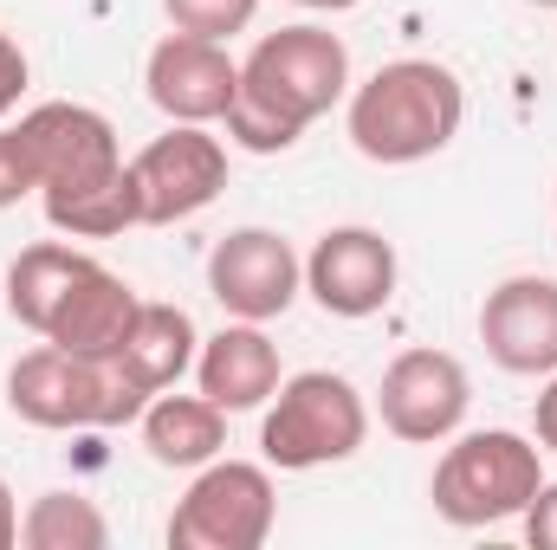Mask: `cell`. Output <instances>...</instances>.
Masks as SVG:
<instances>
[{
    "label": "cell",
    "mask_w": 557,
    "mask_h": 550,
    "mask_svg": "<svg viewBox=\"0 0 557 550\" xmlns=\"http://www.w3.org/2000/svg\"><path fill=\"white\" fill-rule=\"evenodd\" d=\"M467 91L441 59H389L350 91V142L383 168H409L460 137Z\"/></svg>",
    "instance_id": "2"
},
{
    "label": "cell",
    "mask_w": 557,
    "mask_h": 550,
    "mask_svg": "<svg viewBox=\"0 0 557 550\" xmlns=\"http://www.w3.org/2000/svg\"><path fill=\"white\" fill-rule=\"evenodd\" d=\"M480 343L506 376H552L557 370V278L519 273L499 278L480 304Z\"/></svg>",
    "instance_id": "13"
},
{
    "label": "cell",
    "mask_w": 557,
    "mask_h": 550,
    "mask_svg": "<svg viewBox=\"0 0 557 550\" xmlns=\"http://www.w3.org/2000/svg\"><path fill=\"white\" fill-rule=\"evenodd\" d=\"M292 7H311V13H344V7H357V0H292Z\"/></svg>",
    "instance_id": "27"
},
{
    "label": "cell",
    "mask_w": 557,
    "mask_h": 550,
    "mask_svg": "<svg viewBox=\"0 0 557 550\" xmlns=\"http://www.w3.org/2000/svg\"><path fill=\"white\" fill-rule=\"evenodd\" d=\"M20 545V505H13V486L0 479V550Z\"/></svg>",
    "instance_id": "26"
},
{
    "label": "cell",
    "mask_w": 557,
    "mask_h": 550,
    "mask_svg": "<svg viewBox=\"0 0 557 550\" xmlns=\"http://www.w3.org/2000/svg\"><path fill=\"white\" fill-rule=\"evenodd\" d=\"M143 91L169 124H221L240 91V59L227 52V39L169 33L143 65Z\"/></svg>",
    "instance_id": "11"
},
{
    "label": "cell",
    "mask_w": 557,
    "mask_h": 550,
    "mask_svg": "<svg viewBox=\"0 0 557 550\" xmlns=\"http://www.w3.org/2000/svg\"><path fill=\"white\" fill-rule=\"evenodd\" d=\"M208 291H214V304L227 317L273 324V317L292 311V298L305 291V260L292 253V240L273 234V227H234L208 253Z\"/></svg>",
    "instance_id": "9"
},
{
    "label": "cell",
    "mask_w": 557,
    "mask_h": 550,
    "mask_svg": "<svg viewBox=\"0 0 557 550\" xmlns=\"http://www.w3.org/2000/svg\"><path fill=\"white\" fill-rule=\"evenodd\" d=\"M26 195H39V182H33V162H26L20 124H0V208H20Z\"/></svg>",
    "instance_id": "22"
},
{
    "label": "cell",
    "mask_w": 557,
    "mask_h": 550,
    "mask_svg": "<svg viewBox=\"0 0 557 550\" xmlns=\"http://www.w3.org/2000/svg\"><path fill=\"white\" fill-rule=\"evenodd\" d=\"M195 383H201V396H208L214 409H227V414L267 409L278 396V383H285V376H278V343L260 324L234 317L227 330L201 337V350H195Z\"/></svg>",
    "instance_id": "14"
},
{
    "label": "cell",
    "mask_w": 557,
    "mask_h": 550,
    "mask_svg": "<svg viewBox=\"0 0 557 550\" xmlns=\"http://www.w3.org/2000/svg\"><path fill=\"white\" fill-rule=\"evenodd\" d=\"M7 409L26 427H124V421H143L149 389L111 350L72 357L59 343H39L7 370Z\"/></svg>",
    "instance_id": "3"
},
{
    "label": "cell",
    "mask_w": 557,
    "mask_h": 550,
    "mask_svg": "<svg viewBox=\"0 0 557 550\" xmlns=\"http://www.w3.org/2000/svg\"><path fill=\"white\" fill-rule=\"evenodd\" d=\"M525 7H557V0H525Z\"/></svg>",
    "instance_id": "28"
},
{
    "label": "cell",
    "mask_w": 557,
    "mask_h": 550,
    "mask_svg": "<svg viewBox=\"0 0 557 550\" xmlns=\"http://www.w3.org/2000/svg\"><path fill=\"white\" fill-rule=\"evenodd\" d=\"M91 273V253H78V247H65V240H39V247H26L13 266H7V311L33 330V337H46V324L59 317V304L72 298V285Z\"/></svg>",
    "instance_id": "18"
},
{
    "label": "cell",
    "mask_w": 557,
    "mask_h": 550,
    "mask_svg": "<svg viewBox=\"0 0 557 550\" xmlns=\"http://www.w3.org/2000/svg\"><path fill=\"white\" fill-rule=\"evenodd\" d=\"M539 447L557 453V370H552V383H545V396H539Z\"/></svg>",
    "instance_id": "25"
},
{
    "label": "cell",
    "mask_w": 557,
    "mask_h": 550,
    "mask_svg": "<svg viewBox=\"0 0 557 550\" xmlns=\"http://www.w3.org/2000/svg\"><path fill=\"white\" fill-rule=\"evenodd\" d=\"M539 486H545V447L512 427H480V434H460L434 460L428 499L447 525L480 532V525L519 518L539 499Z\"/></svg>",
    "instance_id": "4"
},
{
    "label": "cell",
    "mask_w": 557,
    "mask_h": 550,
    "mask_svg": "<svg viewBox=\"0 0 557 550\" xmlns=\"http://www.w3.org/2000/svg\"><path fill=\"white\" fill-rule=\"evenodd\" d=\"M131 188H137L143 227L195 221L227 188V149L221 137H208V124H169L156 142H143L131 155Z\"/></svg>",
    "instance_id": "8"
},
{
    "label": "cell",
    "mask_w": 557,
    "mask_h": 550,
    "mask_svg": "<svg viewBox=\"0 0 557 550\" xmlns=\"http://www.w3.org/2000/svg\"><path fill=\"white\" fill-rule=\"evenodd\" d=\"M137 304L143 298L131 291V278H117L111 266L91 260V273L72 285V298H65L59 317L46 324V343H59V350H72V357H104V350L124 343Z\"/></svg>",
    "instance_id": "15"
},
{
    "label": "cell",
    "mask_w": 557,
    "mask_h": 550,
    "mask_svg": "<svg viewBox=\"0 0 557 550\" xmlns=\"http://www.w3.org/2000/svg\"><path fill=\"white\" fill-rule=\"evenodd\" d=\"M20 142H26V162H33V182H39V208L59 214L98 188H111L124 175V149L104 111L91 104H39L20 117Z\"/></svg>",
    "instance_id": "6"
},
{
    "label": "cell",
    "mask_w": 557,
    "mask_h": 550,
    "mask_svg": "<svg viewBox=\"0 0 557 550\" xmlns=\"http://www.w3.org/2000/svg\"><path fill=\"white\" fill-rule=\"evenodd\" d=\"M519 518H525V538H532L539 550H557V479L539 486V499H532Z\"/></svg>",
    "instance_id": "24"
},
{
    "label": "cell",
    "mask_w": 557,
    "mask_h": 550,
    "mask_svg": "<svg viewBox=\"0 0 557 550\" xmlns=\"http://www.w3.org/2000/svg\"><path fill=\"white\" fill-rule=\"evenodd\" d=\"M376 409H383V427H389L396 440H416V447L454 440L460 421H467V409H473V376H467V363L447 357V350H403V357L383 370Z\"/></svg>",
    "instance_id": "10"
},
{
    "label": "cell",
    "mask_w": 557,
    "mask_h": 550,
    "mask_svg": "<svg viewBox=\"0 0 557 550\" xmlns=\"http://www.w3.org/2000/svg\"><path fill=\"white\" fill-rule=\"evenodd\" d=\"M162 13H169V26H175V33L234 39V33H247V26H253L260 0H162Z\"/></svg>",
    "instance_id": "21"
},
{
    "label": "cell",
    "mask_w": 557,
    "mask_h": 550,
    "mask_svg": "<svg viewBox=\"0 0 557 550\" xmlns=\"http://www.w3.org/2000/svg\"><path fill=\"white\" fill-rule=\"evenodd\" d=\"M195 350H201V337H195V317L182 311V304H162V298H143L137 317H131V330H124V343L111 350L131 376H137L149 396H162V389H175L188 370H195Z\"/></svg>",
    "instance_id": "16"
},
{
    "label": "cell",
    "mask_w": 557,
    "mask_h": 550,
    "mask_svg": "<svg viewBox=\"0 0 557 550\" xmlns=\"http://www.w3.org/2000/svg\"><path fill=\"white\" fill-rule=\"evenodd\" d=\"M20 545L26 550H104L111 545V525L78 492H39L20 512Z\"/></svg>",
    "instance_id": "19"
},
{
    "label": "cell",
    "mask_w": 557,
    "mask_h": 550,
    "mask_svg": "<svg viewBox=\"0 0 557 550\" xmlns=\"http://www.w3.org/2000/svg\"><path fill=\"white\" fill-rule=\"evenodd\" d=\"M305 291L331 317H376L396 298V247L376 227H331L305 253Z\"/></svg>",
    "instance_id": "12"
},
{
    "label": "cell",
    "mask_w": 557,
    "mask_h": 550,
    "mask_svg": "<svg viewBox=\"0 0 557 550\" xmlns=\"http://www.w3.org/2000/svg\"><path fill=\"white\" fill-rule=\"evenodd\" d=\"M273 518H278L273 466L208 460V466H195V486L169 512V545L175 550H260L273 538Z\"/></svg>",
    "instance_id": "7"
},
{
    "label": "cell",
    "mask_w": 557,
    "mask_h": 550,
    "mask_svg": "<svg viewBox=\"0 0 557 550\" xmlns=\"http://www.w3.org/2000/svg\"><path fill=\"white\" fill-rule=\"evenodd\" d=\"M20 91H26V52H20V39H13V33L0 26V124L13 117Z\"/></svg>",
    "instance_id": "23"
},
{
    "label": "cell",
    "mask_w": 557,
    "mask_h": 550,
    "mask_svg": "<svg viewBox=\"0 0 557 550\" xmlns=\"http://www.w3.org/2000/svg\"><path fill=\"white\" fill-rule=\"evenodd\" d=\"M59 234H72V240H117L124 227H143L137 221V188H131V162H124V175L111 182V188H98V195H85V201H72V208H59V214H46Z\"/></svg>",
    "instance_id": "20"
},
{
    "label": "cell",
    "mask_w": 557,
    "mask_h": 550,
    "mask_svg": "<svg viewBox=\"0 0 557 550\" xmlns=\"http://www.w3.org/2000/svg\"><path fill=\"white\" fill-rule=\"evenodd\" d=\"M350 91V52L324 26H278L240 59V91L227 104V137L253 155H278Z\"/></svg>",
    "instance_id": "1"
},
{
    "label": "cell",
    "mask_w": 557,
    "mask_h": 550,
    "mask_svg": "<svg viewBox=\"0 0 557 550\" xmlns=\"http://www.w3.org/2000/svg\"><path fill=\"white\" fill-rule=\"evenodd\" d=\"M363 440H370V402L337 370H298V376H285L278 396L267 402V421H260V453L278 473L337 466Z\"/></svg>",
    "instance_id": "5"
},
{
    "label": "cell",
    "mask_w": 557,
    "mask_h": 550,
    "mask_svg": "<svg viewBox=\"0 0 557 550\" xmlns=\"http://www.w3.org/2000/svg\"><path fill=\"white\" fill-rule=\"evenodd\" d=\"M143 447H149L156 466L195 473V466L221 460V447H227V409H214L208 396H169L162 389L143 409Z\"/></svg>",
    "instance_id": "17"
}]
</instances>
